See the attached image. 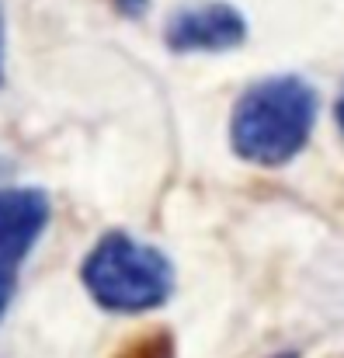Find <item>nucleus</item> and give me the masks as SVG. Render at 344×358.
Listing matches in <instances>:
<instances>
[{
  "label": "nucleus",
  "mask_w": 344,
  "mask_h": 358,
  "mask_svg": "<svg viewBox=\"0 0 344 358\" xmlns=\"http://www.w3.org/2000/svg\"><path fill=\"white\" fill-rule=\"evenodd\" d=\"M317 119V94L299 77H271L254 84L236 112H233V150L250 164H285L292 160L306 139Z\"/></svg>",
  "instance_id": "1"
},
{
  "label": "nucleus",
  "mask_w": 344,
  "mask_h": 358,
  "mask_svg": "<svg viewBox=\"0 0 344 358\" xmlns=\"http://www.w3.org/2000/svg\"><path fill=\"white\" fill-rule=\"evenodd\" d=\"M94 303L115 313H146L167 303L174 275L167 257L125 234H108L87 254L80 271Z\"/></svg>",
  "instance_id": "2"
},
{
  "label": "nucleus",
  "mask_w": 344,
  "mask_h": 358,
  "mask_svg": "<svg viewBox=\"0 0 344 358\" xmlns=\"http://www.w3.org/2000/svg\"><path fill=\"white\" fill-rule=\"evenodd\" d=\"M247 24L229 3H195L171 17L167 45L174 52H223L240 45Z\"/></svg>",
  "instance_id": "3"
},
{
  "label": "nucleus",
  "mask_w": 344,
  "mask_h": 358,
  "mask_svg": "<svg viewBox=\"0 0 344 358\" xmlns=\"http://www.w3.org/2000/svg\"><path fill=\"white\" fill-rule=\"evenodd\" d=\"M49 223V202L35 188H3L0 192V261H24Z\"/></svg>",
  "instance_id": "4"
},
{
  "label": "nucleus",
  "mask_w": 344,
  "mask_h": 358,
  "mask_svg": "<svg viewBox=\"0 0 344 358\" xmlns=\"http://www.w3.org/2000/svg\"><path fill=\"white\" fill-rule=\"evenodd\" d=\"M10 296H14V264L10 261H0V317L7 313Z\"/></svg>",
  "instance_id": "5"
},
{
  "label": "nucleus",
  "mask_w": 344,
  "mask_h": 358,
  "mask_svg": "<svg viewBox=\"0 0 344 358\" xmlns=\"http://www.w3.org/2000/svg\"><path fill=\"white\" fill-rule=\"evenodd\" d=\"M118 7H122V10H129V14H139V10L146 7V0H118Z\"/></svg>",
  "instance_id": "6"
},
{
  "label": "nucleus",
  "mask_w": 344,
  "mask_h": 358,
  "mask_svg": "<svg viewBox=\"0 0 344 358\" xmlns=\"http://www.w3.org/2000/svg\"><path fill=\"white\" fill-rule=\"evenodd\" d=\"M338 125H341V136H344V98L338 101Z\"/></svg>",
  "instance_id": "7"
},
{
  "label": "nucleus",
  "mask_w": 344,
  "mask_h": 358,
  "mask_svg": "<svg viewBox=\"0 0 344 358\" xmlns=\"http://www.w3.org/2000/svg\"><path fill=\"white\" fill-rule=\"evenodd\" d=\"M0 42H3V28H0ZM0 59H3V45H0Z\"/></svg>",
  "instance_id": "8"
},
{
  "label": "nucleus",
  "mask_w": 344,
  "mask_h": 358,
  "mask_svg": "<svg viewBox=\"0 0 344 358\" xmlns=\"http://www.w3.org/2000/svg\"><path fill=\"white\" fill-rule=\"evenodd\" d=\"M275 358H296V355H292V352H285V355H275Z\"/></svg>",
  "instance_id": "9"
}]
</instances>
